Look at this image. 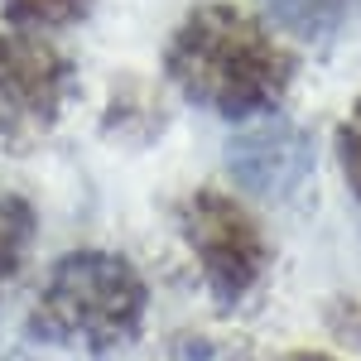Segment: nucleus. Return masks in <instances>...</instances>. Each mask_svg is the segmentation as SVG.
Masks as SVG:
<instances>
[{"instance_id": "nucleus-9", "label": "nucleus", "mask_w": 361, "mask_h": 361, "mask_svg": "<svg viewBox=\"0 0 361 361\" xmlns=\"http://www.w3.org/2000/svg\"><path fill=\"white\" fill-rule=\"evenodd\" d=\"M279 361H333L328 352H289V357H279Z\"/></svg>"}, {"instance_id": "nucleus-6", "label": "nucleus", "mask_w": 361, "mask_h": 361, "mask_svg": "<svg viewBox=\"0 0 361 361\" xmlns=\"http://www.w3.org/2000/svg\"><path fill=\"white\" fill-rule=\"evenodd\" d=\"M29 246H34V207L15 193H0V289L20 275Z\"/></svg>"}, {"instance_id": "nucleus-4", "label": "nucleus", "mask_w": 361, "mask_h": 361, "mask_svg": "<svg viewBox=\"0 0 361 361\" xmlns=\"http://www.w3.org/2000/svg\"><path fill=\"white\" fill-rule=\"evenodd\" d=\"M178 226H183V241H188L197 270H202L207 289L217 299H241V294H250L265 279V270H270V241H265L260 222L231 193L197 188L183 202Z\"/></svg>"}, {"instance_id": "nucleus-2", "label": "nucleus", "mask_w": 361, "mask_h": 361, "mask_svg": "<svg viewBox=\"0 0 361 361\" xmlns=\"http://www.w3.org/2000/svg\"><path fill=\"white\" fill-rule=\"evenodd\" d=\"M145 304H149L145 279L126 255L73 250L44 279L39 304H34V328L63 347L106 352L135 337Z\"/></svg>"}, {"instance_id": "nucleus-3", "label": "nucleus", "mask_w": 361, "mask_h": 361, "mask_svg": "<svg viewBox=\"0 0 361 361\" xmlns=\"http://www.w3.org/2000/svg\"><path fill=\"white\" fill-rule=\"evenodd\" d=\"M73 63L34 29H0V145L29 149L58 126Z\"/></svg>"}, {"instance_id": "nucleus-5", "label": "nucleus", "mask_w": 361, "mask_h": 361, "mask_svg": "<svg viewBox=\"0 0 361 361\" xmlns=\"http://www.w3.org/2000/svg\"><path fill=\"white\" fill-rule=\"evenodd\" d=\"M231 164L241 169L246 188H255V193H289L308 164V149L294 130L275 126V130H255L241 140Z\"/></svg>"}, {"instance_id": "nucleus-7", "label": "nucleus", "mask_w": 361, "mask_h": 361, "mask_svg": "<svg viewBox=\"0 0 361 361\" xmlns=\"http://www.w3.org/2000/svg\"><path fill=\"white\" fill-rule=\"evenodd\" d=\"M5 20L15 29H63V25H78L87 20L92 0H0Z\"/></svg>"}, {"instance_id": "nucleus-1", "label": "nucleus", "mask_w": 361, "mask_h": 361, "mask_svg": "<svg viewBox=\"0 0 361 361\" xmlns=\"http://www.w3.org/2000/svg\"><path fill=\"white\" fill-rule=\"evenodd\" d=\"M164 73L193 106H207L226 121H250L289 97L299 58L260 15L231 0H207L169 34Z\"/></svg>"}, {"instance_id": "nucleus-8", "label": "nucleus", "mask_w": 361, "mask_h": 361, "mask_svg": "<svg viewBox=\"0 0 361 361\" xmlns=\"http://www.w3.org/2000/svg\"><path fill=\"white\" fill-rule=\"evenodd\" d=\"M337 159H342V173H347V188L361 197V97L337 126Z\"/></svg>"}]
</instances>
